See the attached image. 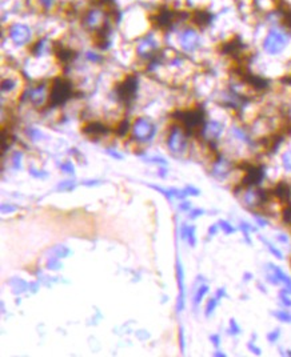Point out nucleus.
<instances>
[{"instance_id": "47", "label": "nucleus", "mask_w": 291, "mask_h": 357, "mask_svg": "<svg viewBox=\"0 0 291 357\" xmlns=\"http://www.w3.org/2000/svg\"><path fill=\"white\" fill-rule=\"evenodd\" d=\"M179 345H181V352L185 353L186 339H185V331H183V328L179 329Z\"/></svg>"}, {"instance_id": "23", "label": "nucleus", "mask_w": 291, "mask_h": 357, "mask_svg": "<svg viewBox=\"0 0 291 357\" xmlns=\"http://www.w3.org/2000/svg\"><path fill=\"white\" fill-rule=\"evenodd\" d=\"M218 225H219V228H221L222 231H223V233L227 236L233 235V233H235V232H237V228H235L233 224L230 223V221H227V220H225V219L218 220Z\"/></svg>"}, {"instance_id": "19", "label": "nucleus", "mask_w": 291, "mask_h": 357, "mask_svg": "<svg viewBox=\"0 0 291 357\" xmlns=\"http://www.w3.org/2000/svg\"><path fill=\"white\" fill-rule=\"evenodd\" d=\"M49 257H57V259H64V257H68L71 255V249L67 245H55L48 251Z\"/></svg>"}, {"instance_id": "51", "label": "nucleus", "mask_w": 291, "mask_h": 357, "mask_svg": "<svg viewBox=\"0 0 291 357\" xmlns=\"http://www.w3.org/2000/svg\"><path fill=\"white\" fill-rule=\"evenodd\" d=\"M215 297H217L218 300L221 301L222 299H226L227 297V291H226V288H218L217 291H215Z\"/></svg>"}, {"instance_id": "1", "label": "nucleus", "mask_w": 291, "mask_h": 357, "mask_svg": "<svg viewBox=\"0 0 291 357\" xmlns=\"http://www.w3.org/2000/svg\"><path fill=\"white\" fill-rule=\"evenodd\" d=\"M291 44V31L283 23L273 24L265 33L261 47L267 56L282 55Z\"/></svg>"}, {"instance_id": "18", "label": "nucleus", "mask_w": 291, "mask_h": 357, "mask_svg": "<svg viewBox=\"0 0 291 357\" xmlns=\"http://www.w3.org/2000/svg\"><path fill=\"white\" fill-rule=\"evenodd\" d=\"M210 291V287L206 283H201V284L198 285V288L197 291H195V293H194V299H193V304L195 308H198L199 307V304L202 303V300L205 299V296L209 293Z\"/></svg>"}, {"instance_id": "33", "label": "nucleus", "mask_w": 291, "mask_h": 357, "mask_svg": "<svg viewBox=\"0 0 291 357\" xmlns=\"http://www.w3.org/2000/svg\"><path fill=\"white\" fill-rule=\"evenodd\" d=\"M195 231H197V228L195 225H189V232H187V243L190 244V247H195L197 245V235H195Z\"/></svg>"}, {"instance_id": "35", "label": "nucleus", "mask_w": 291, "mask_h": 357, "mask_svg": "<svg viewBox=\"0 0 291 357\" xmlns=\"http://www.w3.org/2000/svg\"><path fill=\"white\" fill-rule=\"evenodd\" d=\"M148 187L152 188V189H155V191L159 192V193H162V195H163L167 200H170V201L172 200V196H171V192H170V188H163V187H159V185H154V184H148Z\"/></svg>"}, {"instance_id": "11", "label": "nucleus", "mask_w": 291, "mask_h": 357, "mask_svg": "<svg viewBox=\"0 0 291 357\" xmlns=\"http://www.w3.org/2000/svg\"><path fill=\"white\" fill-rule=\"evenodd\" d=\"M177 280H178V288H179V295H178L177 301V311L182 312L186 307V285H185V269L182 265L179 257H177Z\"/></svg>"}, {"instance_id": "3", "label": "nucleus", "mask_w": 291, "mask_h": 357, "mask_svg": "<svg viewBox=\"0 0 291 357\" xmlns=\"http://www.w3.org/2000/svg\"><path fill=\"white\" fill-rule=\"evenodd\" d=\"M7 36L16 47H25L33 43V28L24 21H12L7 25Z\"/></svg>"}, {"instance_id": "61", "label": "nucleus", "mask_w": 291, "mask_h": 357, "mask_svg": "<svg viewBox=\"0 0 291 357\" xmlns=\"http://www.w3.org/2000/svg\"><path fill=\"white\" fill-rule=\"evenodd\" d=\"M285 355H286V356H291V351H290V349H287L286 353H285Z\"/></svg>"}, {"instance_id": "40", "label": "nucleus", "mask_w": 291, "mask_h": 357, "mask_svg": "<svg viewBox=\"0 0 291 357\" xmlns=\"http://www.w3.org/2000/svg\"><path fill=\"white\" fill-rule=\"evenodd\" d=\"M60 170L68 175L75 174V167H74V164H72V162H70V160H67V162L62 163V164H60Z\"/></svg>"}, {"instance_id": "22", "label": "nucleus", "mask_w": 291, "mask_h": 357, "mask_svg": "<svg viewBox=\"0 0 291 357\" xmlns=\"http://www.w3.org/2000/svg\"><path fill=\"white\" fill-rule=\"evenodd\" d=\"M25 135L32 142H39V140L44 138V134L39 128H35V127H27L25 128Z\"/></svg>"}, {"instance_id": "14", "label": "nucleus", "mask_w": 291, "mask_h": 357, "mask_svg": "<svg viewBox=\"0 0 291 357\" xmlns=\"http://www.w3.org/2000/svg\"><path fill=\"white\" fill-rule=\"evenodd\" d=\"M230 134H231V136H233L235 140H238L239 143H242L245 146H249V147L254 146V139L251 138V135L249 134V131H247L246 128H243V127L233 126L230 128Z\"/></svg>"}, {"instance_id": "56", "label": "nucleus", "mask_w": 291, "mask_h": 357, "mask_svg": "<svg viewBox=\"0 0 291 357\" xmlns=\"http://www.w3.org/2000/svg\"><path fill=\"white\" fill-rule=\"evenodd\" d=\"M29 291L32 293H36L37 291H39V283L37 281H35V283H31L29 284Z\"/></svg>"}, {"instance_id": "44", "label": "nucleus", "mask_w": 291, "mask_h": 357, "mask_svg": "<svg viewBox=\"0 0 291 357\" xmlns=\"http://www.w3.org/2000/svg\"><path fill=\"white\" fill-rule=\"evenodd\" d=\"M253 216H254L255 223L258 224V227L265 228V227H267V225H269V221H267V220L265 219V217H262V216L259 215V213H255V212H254V213H253Z\"/></svg>"}, {"instance_id": "60", "label": "nucleus", "mask_w": 291, "mask_h": 357, "mask_svg": "<svg viewBox=\"0 0 291 357\" xmlns=\"http://www.w3.org/2000/svg\"><path fill=\"white\" fill-rule=\"evenodd\" d=\"M257 285H258V288H259V291H261V292L267 293V289H265V287H263V285L261 284V283H258V284H257Z\"/></svg>"}, {"instance_id": "30", "label": "nucleus", "mask_w": 291, "mask_h": 357, "mask_svg": "<svg viewBox=\"0 0 291 357\" xmlns=\"http://www.w3.org/2000/svg\"><path fill=\"white\" fill-rule=\"evenodd\" d=\"M271 315H273L277 320L282 321V323H289V324L291 323V313L287 312V311L278 309V311H274Z\"/></svg>"}, {"instance_id": "54", "label": "nucleus", "mask_w": 291, "mask_h": 357, "mask_svg": "<svg viewBox=\"0 0 291 357\" xmlns=\"http://www.w3.org/2000/svg\"><path fill=\"white\" fill-rule=\"evenodd\" d=\"M277 241L282 244H287L290 241V239H289V236H287L286 233H278V235H277Z\"/></svg>"}, {"instance_id": "59", "label": "nucleus", "mask_w": 291, "mask_h": 357, "mask_svg": "<svg viewBox=\"0 0 291 357\" xmlns=\"http://www.w3.org/2000/svg\"><path fill=\"white\" fill-rule=\"evenodd\" d=\"M214 356H217V357H226L227 355L226 353H223L222 351H219V349H217L215 352H214Z\"/></svg>"}, {"instance_id": "12", "label": "nucleus", "mask_w": 291, "mask_h": 357, "mask_svg": "<svg viewBox=\"0 0 291 357\" xmlns=\"http://www.w3.org/2000/svg\"><path fill=\"white\" fill-rule=\"evenodd\" d=\"M233 171V163L225 158H218L213 164L211 174L217 180H225Z\"/></svg>"}, {"instance_id": "49", "label": "nucleus", "mask_w": 291, "mask_h": 357, "mask_svg": "<svg viewBox=\"0 0 291 357\" xmlns=\"http://www.w3.org/2000/svg\"><path fill=\"white\" fill-rule=\"evenodd\" d=\"M106 152L108 155H110L111 158H114L116 159V160H123L124 156L120 152H118V151H115V150H111V148H108V150H106Z\"/></svg>"}, {"instance_id": "45", "label": "nucleus", "mask_w": 291, "mask_h": 357, "mask_svg": "<svg viewBox=\"0 0 291 357\" xmlns=\"http://www.w3.org/2000/svg\"><path fill=\"white\" fill-rule=\"evenodd\" d=\"M185 191L186 193H187V196H195V197H197V196L201 195V189L194 187V185H186Z\"/></svg>"}, {"instance_id": "50", "label": "nucleus", "mask_w": 291, "mask_h": 357, "mask_svg": "<svg viewBox=\"0 0 291 357\" xmlns=\"http://www.w3.org/2000/svg\"><path fill=\"white\" fill-rule=\"evenodd\" d=\"M100 184H102L100 180H83L82 181V185L84 187H98Z\"/></svg>"}, {"instance_id": "9", "label": "nucleus", "mask_w": 291, "mask_h": 357, "mask_svg": "<svg viewBox=\"0 0 291 357\" xmlns=\"http://www.w3.org/2000/svg\"><path fill=\"white\" fill-rule=\"evenodd\" d=\"M138 77L134 76V75H130L124 79L120 84H118L116 87V95L119 100L124 103H131L134 99H135L136 91H138Z\"/></svg>"}, {"instance_id": "34", "label": "nucleus", "mask_w": 291, "mask_h": 357, "mask_svg": "<svg viewBox=\"0 0 291 357\" xmlns=\"http://www.w3.org/2000/svg\"><path fill=\"white\" fill-rule=\"evenodd\" d=\"M279 300L282 303V305L285 308H291V295L287 293L285 289H281L279 292Z\"/></svg>"}, {"instance_id": "52", "label": "nucleus", "mask_w": 291, "mask_h": 357, "mask_svg": "<svg viewBox=\"0 0 291 357\" xmlns=\"http://www.w3.org/2000/svg\"><path fill=\"white\" fill-rule=\"evenodd\" d=\"M191 203H190L189 200H183L181 204H179V209L183 212H190L191 211Z\"/></svg>"}, {"instance_id": "7", "label": "nucleus", "mask_w": 291, "mask_h": 357, "mask_svg": "<svg viewBox=\"0 0 291 357\" xmlns=\"http://www.w3.org/2000/svg\"><path fill=\"white\" fill-rule=\"evenodd\" d=\"M189 138L190 135L182 126L171 127L167 136V147L170 152L174 155L185 154L189 148Z\"/></svg>"}, {"instance_id": "32", "label": "nucleus", "mask_w": 291, "mask_h": 357, "mask_svg": "<svg viewBox=\"0 0 291 357\" xmlns=\"http://www.w3.org/2000/svg\"><path fill=\"white\" fill-rule=\"evenodd\" d=\"M281 160H282V166L283 168L289 172H291V150L285 151L281 156Z\"/></svg>"}, {"instance_id": "6", "label": "nucleus", "mask_w": 291, "mask_h": 357, "mask_svg": "<svg viewBox=\"0 0 291 357\" xmlns=\"http://www.w3.org/2000/svg\"><path fill=\"white\" fill-rule=\"evenodd\" d=\"M71 95H72V87L70 81L62 77H56L49 88L48 107L62 106L71 98Z\"/></svg>"}, {"instance_id": "20", "label": "nucleus", "mask_w": 291, "mask_h": 357, "mask_svg": "<svg viewBox=\"0 0 291 357\" xmlns=\"http://www.w3.org/2000/svg\"><path fill=\"white\" fill-rule=\"evenodd\" d=\"M36 5L41 12H55L59 8L57 0H36Z\"/></svg>"}, {"instance_id": "48", "label": "nucleus", "mask_w": 291, "mask_h": 357, "mask_svg": "<svg viewBox=\"0 0 291 357\" xmlns=\"http://www.w3.org/2000/svg\"><path fill=\"white\" fill-rule=\"evenodd\" d=\"M16 209V205H12V204H1V212L3 213H11V212H15Z\"/></svg>"}, {"instance_id": "17", "label": "nucleus", "mask_w": 291, "mask_h": 357, "mask_svg": "<svg viewBox=\"0 0 291 357\" xmlns=\"http://www.w3.org/2000/svg\"><path fill=\"white\" fill-rule=\"evenodd\" d=\"M8 284L9 287H11V291H12L13 295H21V293H24L25 291H28L29 289L28 283L23 280V279H19V277L9 279Z\"/></svg>"}, {"instance_id": "36", "label": "nucleus", "mask_w": 291, "mask_h": 357, "mask_svg": "<svg viewBox=\"0 0 291 357\" xmlns=\"http://www.w3.org/2000/svg\"><path fill=\"white\" fill-rule=\"evenodd\" d=\"M21 158H23V154H21L20 151H16V152H13L12 154V168L13 170H20L21 168Z\"/></svg>"}, {"instance_id": "42", "label": "nucleus", "mask_w": 291, "mask_h": 357, "mask_svg": "<svg viewBox=\"0 0 291 357\" xmlns=\"http://www.w3.org/2000/svg\"><path fill=\"white\" fill-rule=\"evenodd\" d=\"M239 229L242 232H257L258 231V228L254 227V225H251L250 223H247V221H241L239 223Z\"/></svg>"}, {"instance_id": "4", "label": "nucleus", "mask_w": 291, "mask_h": 357, "mask_svg": "<svg viewBox=\"0 0 291 357\" xmlns=\"http://www.w3.org/2000/svg\"><path fill=\"white\" fill-rule=\"evenodd\" d=\"M156 132H158V127L150 118L146 116H140L134 120L131 124V134L132 140L138 143H148L151 142L152 139L155 138Z\"/></svg>"}, {"instance_id": "16", "label": "nucleus", "mask_w": 291, "mask_h": 357, "mask_svg": "<svg viewBox=\"0 0 291 357\" xmlns=\"http://www.w3.org/2000/svg\"><path fill=\"white\" fill-rule=\"evenodd\" d=\"M83 132L88 135V136H102V135L108 132V128L104 124H102V123L91 122L83 128Z\"/></svg>"}, {"instance_id": "29", "label": "nucleus", "mask_w": 291, "mask_h": 357, "mask_svg": "<svg viewBox=\"0 0 291 357\" xmlns=\"http://www.w3.org/2000/svg\"><path fill=\"white\" fill-rule=\"evenodd\" d=\"M227 333L231 335V336H238V335L242 333V328H241V325L238 324V321L235 320V319H230Z\"/></svg>"}, {"instance_id": "43", "label": "nucleus", "mask_w": 291, "mask_h": 357, "mask_svg": "<svg viewBox=\"0 0 291 357\" xmlns=\"http://www.w3.org/2000/svg\"><path fill=\"white\" fill-rule=\"evenodd\" d=\"M203 215H205V209H202V208H191V211L189 212V219L195 220Z\"/></svg>"}, {"instance_id": "58", "label": "nucleus", "mask_w": 291, "mask_h": 357, "mask_svg": "<svg viewBox=\"0 0 291 357\" xmlns=\"http://www.w3.org/2000/svg\"><path fill=\"white\" fill-rule=\"evenodd\" d=\"M160 178H166V175H167V170L166 168H159V172H158Z\"/></svg>"}, {"instance_id": "38", "label": "nucleus", "mask_w": 291, "mask_h": 357, "mask_svg": "<svg viewBox=\"0 0 291 357\" xmlns=\"http://www.w3.org/2000/svg\"><path fill=\"white\" fill-rule=\"evenodd\" d=\"M28 174L35 178H48V172L47 171H41V170H36V168H33V167H29L28 170Z\"/></svg>"}, {"instance_id": "27", "label": "nucleus", "mask_w": 291, "mask_h": 357, "mask_svg": "<svg viewBox=\"0 0 291 357\" xmlns=\"http://www.w3.org/2000/svg\"><path fill=\"white\" fill-rule=\"evenodd\" d=\"M16 88V81L11 79V77H4L1 80V92L5 94V92H12L13 89Z\"/></svg>"}, {"instance_id": "31", "label": "nucleus", "mask_w": 291, "mask_h": 357, "mask_svg": "<svg viewBox=\"0 0 291 357\" xmlns=\"http://www.w3.org/2000/svg\"><path fill=\"white\" fill-rule=\"evenodd\" d=\"M63 264L60 261V259H57V257H49L47 260V264H45V268L48 269V271H59V269H62Z\"/></svg>"}, {"instance_id": "8", "label": "nucleus", "mask_w": 291, "mask_h": 357, "mask_svg": "<svg viewBox=\"0 0 291 357\" xmlns=\"http://www.w3.org/2000/svg\"><path fill=\"white\" fill-rule=\"evenodd\" d=\"M23 100H28L33 107H41L48 106L49 100V91L47 89V85L44 83L35 85V87H29L24 91L23 94Z\"/></svg>"}, {"instance_id": "10", "label": "nucleus", "mask_w": 291, "mask_h": 357, "mask_svg": "<svg viewBox=\"0 0 291 357\" xmlns=\"http://www.w3.org/2000/svg\"><path fill=\"white\" fill-rule=\"evenodd\" d=\"M225 123L218 120V119H210V120H206L201 136L210 143L218 142L225 134Z\"/></svg>"}, {"instance_id": "39", "label": "nucleus", "mask_w": 291, "mask_h": 357, "mask_svg": "<svg viewBox=\"0 0 291 357\" xmlns=\"http://www.w3.org/2000/svg\"><path fill=\"white\" fill-rule=\"evenodd\" d=\"M279 337H281V329L279 328H275L274 331L267 333V340H269V343H271V344L277 343V341L279 340Z\"/></svg>"}, {"instance_id": "24", "label": "nucleus", "mask_w": 291, "mask_h": 357, "mask_svg": "<svg viewBox=\"0 0 291 357\" xmlns=\"http://www.w3.org/2000/svg\"><path fill=\"white\" fill-rule=\"evenodd\" d=\"M84 57H86L87 61H90V63H94V64H99V63H102L103 59L104 57L102 56V53L96 52V51H92V49H88L84 52Z\"/></svg>"}, {"instance_id": "2", "label": "nucleus", "mask_w": 291, "mask_h": 357, "mask_svg": "<svg viewBox=\"0 0 291 357\" xmlns=\"http://www.w3.org/2000/svg\"><path fill=\"white\" fill-rule=\"evenodd\" d=\"M178 44H179L182 52L186 55H193V53L198 52L203 45L201 28L191 23L183 25L178 33Z\"/></svg>"}, {"instance_id": "15", "label": "nucleus", "mask_w": 291, "mask_h": 357, "mask_svg": "<svg viewBox=\"0 0 291 357\" xmlns=\"http://www.w3.org/2000/svg\"><path fill=\"white\" fill-rule=\"evenodd\" d=\"M271 195L275 196L281 203L289 204L291 199L290 185L287 183H285V181H279V183L275 185L274 189H273V192H271Z\"/></svg>"}, {"instance_id": "28", "label": "nucleus", "mask_w": 291, "mask_h": 357, "mask_svg": "<svg viewBox=\"0 0 291 357\" xmlns=\"http://www.w3.org/2000/svg\"><path fill=\"white\" fill-rule=\"evenodd\" d=\"M75 188H76V183L74 180H64V181H60L57 184L56 189L59 192H71L74 191Z\"/></svg>"}, {"instance_id": "41", "label": "nucleus", "mask_w": 291, "mask_h": 357, "mask_svg": "<svg viewBox=\"0 0 291 357\" xmlns=\"http://www.w3.org/2000/svg\"><path fill=\"white\" fill-rule=\"evenodd\" d=\"M247 349H249L253 355H257V356H261V355H262V349L259 348L258 345H255L254 340H250L247 343Z\"/></svg>"}, {"instance_id": "21", "label": "nucleus", "mask_w": 291, "mask_h": 357, "mask_svg": "<svg viewBox=\"0 0 291 357\" xmlns=\"http://www.w3.org/2000/svg\"><path fill=\"white\" fill-rule=\"evenodd\" d=\"M259 240H261V241H262V243L265 244V245H266V248H267V249H269V251H270V253H271V255H273V256H274V257H277V259H278V260H283V259H285V257H283V253H282V252H281V249H279V248L275 247L274 244L270 243V241H269V240H267V239H265L263 236H259Z\"/></svg>"}, {"instance_id": "13", "label": "nucleus", "mask_w": 291, "mask_h": 357, "mask_svg": "<svg viewBox=\"0 0 291 357\" xmlns=\"http://www.w3.org/2000/svg\"><path fill=\"white\" fill-rule=\"evenodd\" d=\"M267 269L269 271H271V272L274 273L275 276H277V279L279 280V283L283 285V288L285 289L287 293H290L291 295V277L287 275L285 271H283L282 268H279L278 265H275V264L273 263H269L267 264Z\"/></svg>"}, {"instance_id": "53", "label": "nucleus", "mask_w": 291, "mask_h": 357, "mask_svg": "<svg viewBox=\"0 0 291 357\" xmlns=\"http://www.w3.org/2000/svg\"><path fill=\"white\" fill-rule=\"evenodd\" d=\"M221 228H219V225L217 224H213V225H210L209 227V231H207V235L210 236V237H213V236H215L218 233V231H219Z\"/></svg>"}, {"instance_id": "25", "label": "nucleus", "mask_w": 291, "mask_h": 357, "mask_svg": "<svg viewBox=\"0 0 291 357\" xmlns=\"http://www.w3.org/2000/svg\"><path fill=\"white\" fill-rule=\"evenodd\" d=\"M131 131V124H130V122H128L127 119H124V120H122V122L118 124V127H116V135L118 136H120V138H123V136H126V135L128 134Z\"/></svg>"}, {"instance_id": "37", "label": "nucleus", "mask_w": 291, "mask_h": 357, "mask_svg": "<svg viewBox=\"0 0 291 357\" xmlns=\"http://www.w3.org/2000/svg\"><path fill=\"white\" fill-rule=\"evenodd\" d=\"M142 158H143V162L155 163L159 166H167V160L164 158H160V156H142Z\"/></svg>"}, {"instance_id": "26", "label": "nucleus", "mask_w": 291, "mask_h": 357, "mask_svg": "<svg viewBox=\"0 0 291 357\" xmlns=\"http://www.w3.org/2000/svg\"><path fill=\"white\" fill-rule=\"evenodd\" d=\"M218 304H219V300H218L215 296L211 297V299L207 301V304H206V308H205V316L207 317V319L213 316L214 312H215V309H217Z\"/></svg>"}, {"instance_id": "5", "label": "nucleus", "mask_w": 291, "mask_h": 357, "mask_svg": "<svg viewBox=\"0 0 291 357\" xmlns=\"http://www.w3.org/2000/svg\"><path fill=\"white\" fill-rule=\"evenodd\" d=\"M159 40L154 32H147L136 40L135 43V52L138 57L143 60L151 61L155 57L159 56Z\"/></svg>"}, {"instance_id": "55", "label": "nucleus", "mask_w": 291, "mask_h": 357, "mask_svg": "<svg viewBox=\"0 0 291 357\" xmlns=\"http://www.w3.org/2000/svg\"><path fill=\"white\" fill-rule=\"evenodd\" d=\"M187 232H189V225L183 223L181 225V237L183 240H186V237H187Z\"/></svg>"}, {"instance_id": "57", "label": "nucleus", "mask_w": 291, "mask_h": 357, "mask_svg": "<svg viewBox=\"0 0 291 357\" xmlns=\"http://www.w3.org/2000/svg\"><path fill=\"white\" fill-rule=\"evenodd\" d=\"M253 280V273L251 272H245L243 273V281L247 283V281H251Z\"/></svg>"}, {"instance_id": "46", "label": "nucleus", "mask_w": 291, "mask_h": 357, "mask_svg": "<svg viewBox=\"0 0 291 357\" xmlns=\"http://www.w3.org/2000/svg\"><path fill=\"white\" fill-rule=\"evenodd\" d=\"M210 341H211V344L215 347L217 349H219L221 347V335H218V333H214L210 336Z\"/></svg>"}]
</instances>
